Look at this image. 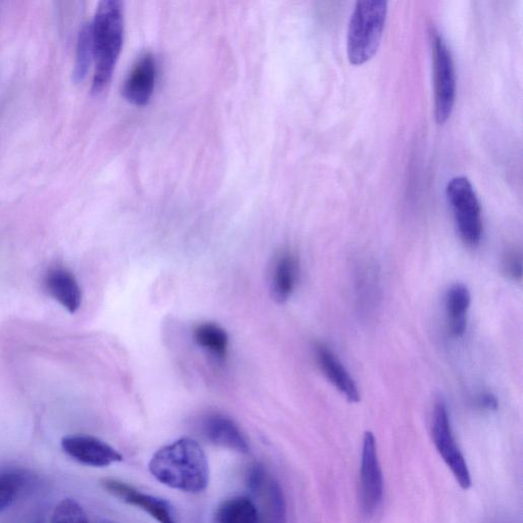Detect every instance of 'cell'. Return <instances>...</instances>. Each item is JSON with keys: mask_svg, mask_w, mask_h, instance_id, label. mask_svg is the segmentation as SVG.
I'll list each match as a JSON object with an SVG mask.
<instances>
[{"mask_svg": "<svg viewBox=\"0 0 523 523\" xmlns=\"http://www.w3.org/2000/svg\"><path fill=\"white\" fill-rule=\"evenodd\" d=\"M36 523H43V522H40V521H39V522H36Z\"/></svg>", "mask_w": 523, "mask_h": 523, "instance_id": "obj_23", "label": "cell"}, {"mask_svg": "<svg viewBox=\"0 0 523 523\" xmlns=\"http://www.w3.org/2000/svg\"><path fill=\"white\" fill-rule=\"evenodd\" d=\"M470 303V292L464 284H454L448 291L446 297L448 326L454 338H461L465 334Z\"/></svg>", "mask_w": 523, "mask_h": 523, "instance_id": "obj_15", "label": "cell"}, {"mask_svg": "<svg viewBox=\"0 0 523 523\" xmlns=\"http://www.w3.org/2000/svg\"><path fill=\"white\" fill-rule=\"evenodd\" d=\"M502 270L506 277L520 281L522 277V253L520 249H509L503 256Z\"/></svg>", "mask_w": 523, "mask_h": 523, "instance_id": "obj_21", "label": "cell"}, {"mask_svg": "<svg viewBox=\"0 0 523 523\" xmlns=\"http://www.w3.org/2000/svg\"><path fill=\"white\" fill-rule=\"evenodd\" d=\"M300 275V262L296 254L285 251L276 259L272 273V293L279 303L288 301L294 294Z\"/></svg>", "mask_w": 523, "mask_h": 523, "instance_id": "obj_14", "label": "cell"}, {"mask_svg": "<svg viewBox=\"0 0 523 523\" xmlns=\"http://www.w3.org/2000/svg\"><path fill=\"white\" fill-rule=\"evenodd\" d=\"M384 497V478L377 452L374 435L366 432L363 439L360 499L362 509L366 514H372L382 503Z\"/></svg>", "mask_w": 523, "mask_h": 523, "instance_id": "obj_7", "label": "cell"}, {"mask_svg": "<svg viewBox=\"0 0 523 523\" xmlns=\"http://www.w3.org/2000/svg\"><path fill=\"white\" fill-rule=\"evenodd\" d=\"M259 511L247 497H234L222 502L215 513L216 523H258Z\"/></svg>", "mask_w": 523, "mask_h": 523, "instance_id": "obj_16", "label": "cell"}, {"mask_svg": "<svg viewBox=\"0 0 523 523\" xmlns=\"http://www.w3.org/2000/svg\"><path fill=\"white\" fill-rule=\"evenodd\" d=\"M62 448L70 457L91 467H107L123 461V455L106 442L91 436H69Z\"/></svg>", "mask_w": 523, "mask_h": 523, "instance_id": "obj_8", "label": "cell"}, {"mask_svg": "<svg viewBox=\"0 0 523 523\" xmlns=\"http://www.w3.org/2000/svg\"><path fill=\"white\" fill-rule=\"evenodd\" d=\"M316 362L329 382L350 402L358 403L360 393L353 377L341 360L326 345L318 343L314 349Z\"/></svg>", "mask_w": 523, "mask_h": 523, "instance_id": "obj_12", "label": "cell"}, {"mask_svg": "<svg viewBox=\"0 0 523 523\" xmlns=\"http://www.w3.org/2000/svg\"><path fill=\"white\" fill-rule=\"evenodd\" d=\"M388 16L384 0H361L351 16L347 53L350 63L360 66L370 61L382 41Z\"/></svg>", "mask_w": 523, "mask_h": 523, "instance_id": "obj_3", "label": "cell"}, {"mask_svg": "<svg viewBox=\"0 0 523 523\" xmlns=\"http://www.w3.org/2000/svg\"><path fill=\"white\" fill-rule=\"evenodd\" d=\"M95 72L92 82L94 93L102 92L110 83L124 41L123 4L118 0L100 3L91 24Z\"/></svg>", "mask_w": 523, "mask_h": 523, "instance_id": "obj_2", "label": "cell"}, {"mask_svg": "<svg viewBox=\"0 0 523 523\" xmlns=\"http://www.w3.org/2000/svg\"><path fill=\"white\" fill-rule=\"evenodd\" d=\"M105 490L121 501L146 511L159 523H177L170 503L146 493H141L122 482L107 479L102 482Z\"/></svg>", "mask_w": 523, "mask_h": 523, "instance_id": "obj_10", "label": "cell"}, {"mask_svg": "<svg viewBox=\"0 0 523 523\" xmlns=\"http://www.w3.org/2000/svg\"><path fill=\"white\" fill-rule=\"evenodd\" d=\"M435 75V114L439 124L450 118L456 100V72L449 47L438 32H433Z\"/></svg>", "mask_w": 523, "mask_h": 523, "instance_id": "obj_5", "label": "cell"}, {"mask_svg": "<svg viewBox=\"0 0 523 523\" xmlns=\"http://www.w3.org/2000/svg\"><path fill=\"white\" fill-rule=\"evenodd\" d=\"M44 288L54 300L70 313L79 310L82 291L75 275L66 267L54 266L44 276Z\"/></svg>", "mask_w": 523, "mask_h": 523, "instance_id": "obj_11", "label": "cell"}, {"mask_svg": "<svg viewBox=\"0 0 523 523\" xmlns=\"http://www.w3.org/2000/svg\"><path fill=\"white\" fill-rule=\"evenodd\" d=\"M203 431L206 438L216 446L240 453L249 452V444L240 427L224 415L208 416L204 421Z\"/></svg>", "mask_w": 523, "mask_h": 523, "instance_id": "obj_13", "label": "cell"}, {"mask_svg": "<svg viewBox=\"0 0 523 523\" xmlns=\"http://www.w3.org/2000/svg\"><path fill=\"white\" fill-rule=\"evenodd\" d=\"M149 467L157 481L175 490L198 494L209 485L208 458L193 439L182 438L159 449Z\"/></svg>", "mask_w": 523, "mask_h": 523, "instance_id": "obj_1", "label": "cell"}, {"mask_svg": "<svg viewBox=\"0 0 523 523\" xmlns=\"http://www.w3.org/2000/svg\"><path fill=\"white\" fill-rule=\"evenodd\" d=\"M197 343L218 359H225L228 351L226 331L215 323H203L195 329Z\"/></svg>", "mask_w": 523, "mask_h": 523, "instance_id": "obj_17", "label": "cell"}, {"mask_svg": "<svg viewBox=\"0 0 523 523\" xmlns=\"http://www.w3.org/2000/svg\"><path fill=\"white\" fill-rule=\"evenodd\" d=\"M446 193L461 240L468 247H477L484 225L482 208L470 181L463 176L455 177L448 183Z\"/></svg>", "mask_w": 523, "mask_h": 523, "instance_id": "obj_4", "label": "cell"}, {"mask_svg": "<svg viewBox=\"0 0 523 523\" xmlns=\"http://www.w3.org/2000/svg\"><path fill=\"white\" fill-rule=\"evenodd\" d=\"M432 436L439 454L452 471L457 483L463 490H468L471 487L470 472L455 440L449 413L443 402H438L434 409Z\"/></svg>", "mask_w": 523, "mask_h": 523, "instance_id": "obj_6", "label": "cell"}, {"mask_svg": "<svg viewBox=\"0 0 523 523\" xmlns=\"http://www.w3.org/2000/svg\"><path fill=\"white\" fill-rule=\"evenodd\" d=\"M157 80V63L153 54L142 55L123 85L124 98L132 105L142 107L149 104Z\"/></svg>", "mask_w": 523, "mask_h": 523, "instance_id": "obj_9", "label": "cell"}, {"mask_svg": "<svg viewBox=\"0 0 523 523\" xmlns=\"http://www.w3.org/2000/svg\"><path fill=\"white\" fill-rule=\"evenodd\" d=\"M475 405L482 411H496L499 403L493 394L484 393L475 400Z\"/></svg>", "mask_w": 523, "mask_h": 523, "instance_id": "obj_22", "label": "cell"}, {"mask_svg": "<svg viewBox=\"0 0 523 523\" xmlns=\"http://www.w3.org/2000/svg\"><path fill=\"white\" fill-rule=\"evenodd\" d=\"M26 484V475L19 470L0 472V513L9 508Z\"/></svg>", "mask_w": 523, "mask_h": 523, "instance_id": "obj_18", "label": "cell"}, {"mask_svg": "<svg viewBox=\"0 0 523 523\" xmlns=\"http://www.w3.org/2000/svg\"><path fill=\"white\" fill-rule=\"evenodd\" d=\"M52 523H90L82 506L73 499H64L55 508Z\"/></svg>", "mask_w": 523, "mask_h": 523, "instance_id": "obj_20", "label": "cell"}, {"mask_svg": "<svg viewBox=\"0 0 523 523\" xmlns=\"http://www.w3.org/2000/svg\"><path fill=\"white\" fill-rule=\"evenodd\" d=\"M93 59V44L91 24H86L80 31L77 45V56L74 70V80L83 81L89 71Z\"/></svg>", "mask_w": 523, "mask_h": 523, "instance_id": "obj_19", "label": "cell"}]
</instances>
